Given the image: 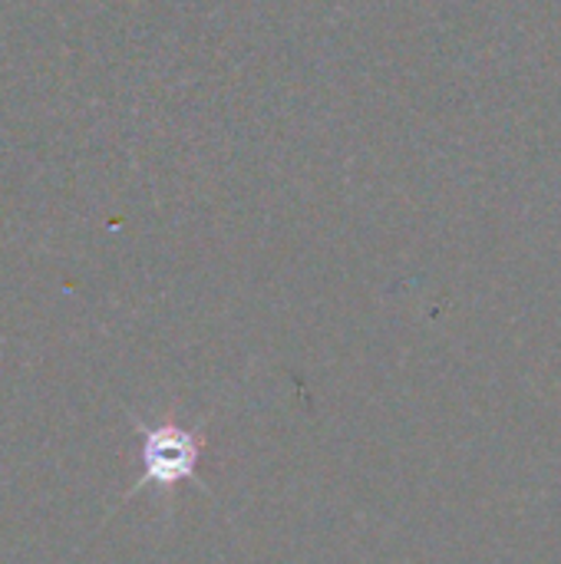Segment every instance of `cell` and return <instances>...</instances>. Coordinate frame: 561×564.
Segmentation results:
<instances>
[{
	"label": "cell",
	"instance_id": "1",
	"mask_svg": "<svg viewBox=\"0 0 561 564\" xmlns=\"http://www.w3.org/2000/svg\"><path fill=\"white\" fill-rule=\"evenodd\" d=\"M202 459V440L182 426H155L142 436V486L152 482L159 489H175L192 479Z\"/></svg>",
	"mask_w": 561,
	"mask_h": 564
}]
</instances>
